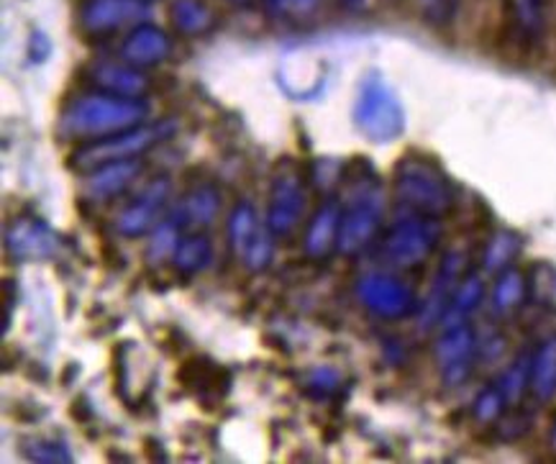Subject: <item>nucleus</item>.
I'll return each instance as SVG.
<instances>
[{"instance_id": "14", "label": "nucleus", "mask_w": 556, "mask_h": 464, "mask_svg": "<svg viewBox=\"0 0 556 464\" xmlns=\"http://www.w3.org/2000/svg\"><path fill=\"white\" fill-rule=\"evenodd\" d=\"M144 173V160H118L101 164V167L85 173L83 198L90 203H109L121 198Z\"/></svg>"}, {"instance_id": "30", "label": "nucleus", "mask_w": 556, "mask_h": 464, "mask_svg": "<svg viewBox=\"0 0 556 464\" xmlns=\"http://www.w3.org/2000/svg\"><path fill=\"white\" fill-rule=\"evenodd\" d=\"M505 409H510V405H508V401H505L503 390L497 388V383H495L493 388H484L480 396H477L472 413L480 424H495V421H501Z\"/></svg>"}, {"instance_id": "25", "label": "nucleus", "mask_w": 556, "mask_h": 464, "mask_svg": "<svg viewBox=\"0 0 556 464\" xmlns=\"http://www.w3.org/2000/svg\"><path fill=\"white\" fill-rule=\"evenodd\" d=\"M526 292H529L526 275L516 267H508L503 273H497L493 292H490V305H493L497 316H508V313L518 311L523 305Z\"/></svg>"}, {"instance_id": "35", "label": "nucleus", "mask_w": 556, "mask_h": 464, "mask_svg": "<svg viewBox=\"0 0 556 464\" xmlns=\"http://www.w3.org/2000/svg\"><path fill=\"white\" fill-rule=\"evenodd\" d=\"M346 3L354 5V9H356V5H362V3H365V0H346Z\"/></svg>"}, {"instance_id": "16", "label": "nucleus", "mask_w": 556, "mask_h": 464, "mask_svg": "<svg viewBox=\"0 0 556 464\" xmlns=\"http://www.w3.org/2000/svg\"><path fill=\"white\" fill-rule=\"evenodd\" d=\"M88 80L96 90L121 98H147L149 90H152V80H149L144 70L134 67V64L124 60L92 62L88 70Z\"/></svg>"}, {"instance_id": "11", "label": "nucleus", "mask_w": 556, "mask_h": 464, "mask_svg": "<svg viewBox=\"0 0 556 464\" xmlns=\"http://www.w3.org/2000/svg\"><path fill=\"white\" fill-rule=\"evenodd\" d=\"M169 190H173V185H169L167 177H154L152 183L144 185V188L137 192V198L128 201L124 209H121L116 221H113V226H116L121 237H144V234L152 231L160 221H165Z\"/></svg>"}, {"instance_id": "20", "label": "nucleus", "mask_w": 556, "mask_h": 464, "mask_svg": "<svg viewBox=\"0 0 556 464\" xmlns=\"http://www.w3.org/2000/svg\"><path fill=\"white\" fill-rule=\"evenodd\" d=\"M169 21L182 37H205L218 24V13L208 0H173Z\"/></svg>"}, {"instance_id": "4", "label": "nucleus", "mask_w": 556, "mask_h": 464, "mask_svg": "<svg viewBox=\"0 0 556 464\" xmlns=\"http://www.w3.org/2000/svg\"><path fill=\"white\" fill-rule=\"evenodd\" d=\"M352 118L356 131L375 145H388L405 131L403 103L397 101V96L380 73H367L362 77Z\"/></svg>"}, {"instance_id": "6", "label": "nucleus", "mask_w": 556, "mask_h": 464, "mask_svg": "<svg viewBox=\"0 0 556 464\" xmlns=\"http://www.w3.org/2000/svg\"><path fill=\"white\" fill-rule=\"evenodd\" d=\"M439 241L441 218L403 211L384 231L382 254L392 267L416 269L431 260L433 252L439 249Z\"/></svg>"}, {"instance_id": "31", "label": "nucleus", "mask_w": 556, "mask_h": 464, "mask_svg": "<svg viewBox=\"0 0 556 464\" xmlns=\"http://www.w3.org/2000/svg\"><path fill=\"white\" fill-rule=\"evenodd\" d=\"M420 13L429 21L431 26H446L452 24L456 16V9H459V0H418Z\"/></svg>"}, {"instance_id": "17", "label": "nucleus", "mask_w": 556, "mask_h": 464, "mask_svg": "<svg viewBox=\"0 0 556 464\" xmlns=\"http://www.w3.org/2000/svg\"><path fill=\"white\" fill-rule=\"evenodd\" d=\"M462 277H465V254L448 252L444 256V262H441L437 277H433L429 298H426L424 309H420V328H424V331L433 324H441V318H444Z\"/></svg>"}, {"instance_id": "10", "label": "nucleus", "mask_w": 556, "mask_h": 464, "mask_svg": "<svg viewBox=\"0 0 556 464\" xmlns=\"http://www.w3.org/2000/svg\"><path fill=\"white\" fill-rule=\"evenodd\" d=\"M305 211H308V188H305L303 175L295 167L277 170L269 185V201L265 224L277 239L290 237L298 226L303 224Z\"/></svg>"}, {"instance_id": "21", "label": "nucleus", "mask_w": 556, "mask_h": 464, "mask_svg": "<svg viewBox=\"0 0 556 464\" xmlns=\"http://www.w3.org/2000/svg\"><path fill=\"white\" fill-rule=\"evenodd\" d=\"M169 262H173V267L185 277L201 275L203 269H208L213 262L211 239L201 231L182 234L180 241H177L175 252H173V260Z\"/></svg>"}, {"instance_id": "36", "label": "nucleus", "mask_w": 556, "mask_h": 464, "mask_svg": "<svg viewBox=\"0 0 556 464\" xmlns=\"http://www.w3.org/2000/svg\"><path fill=\"white\" fill-rule=\"evenodd\" d=\"M237 3H249V0H237Z\"/></svg>"}, {"instance_id": "19", "label": "nucleus", "mask_w": 556, "mask_h": 464, "mask_svg": "<svg viewBox=\"0 0 556 464\" xmlns=\"http://www.w3.org/2000/svg\"><path fill=\"white\" fill-rule=\"evenodd\" d=\"M220 211V192L213 188V185H195V188L185 192L180 198V203L175 205V221L185 228H198L211 226L213 221L218 218Z\"/></svg>"}, {"instance_id": "3", "label": "nucleus", "mask_w": 556, "mask_h": 464, "mask_svg": "<svg viewBox=\"0 0 556 464\" xmlns=\"http://www.w3.org/2000/svg\"><path fill=\"white\" fill-rule=\"evenodd\" d=\"M392 190L403 211L444 218L454 209V188L444 170L431 156L405 154L392 173Z\"/></svg>"}, {"instance_id": "9", "label": "nucleus", "mask_w": 556, "mask_h": 464, "mask_svg": "<svg viewBox=\"0 0 556 464\" xmlns=\"http://www.w3.org/2000/svg\"><path fill=\"white\" fill-rule=\"evenodd\" d=\"M152 18L149 0H80L77 26L88 37H113Z\"/></svg>"}, {"instance_id": "5", "label": "nucleus", "mask_w": 556, "mask_h": 464, "mask_svg": "<svg viewBox=\"0 0 556 464\" xmlns=\"http://www.w3.org/2000/svg\"><path fill=\"white\" fill-rule=\"evenodd\" d=\"M177 131L175 121H160V124H141L126 131L113 134V137L88 141V145H77L70 154V164L77 173H90V170L101 167V164L118 162V160H137L147 154L149 149L173 137Z\"/></svg>"}, {"instance_id": "15", "label": "nucleus", "mask_w": 556, "mask_h": 464, "mask_svg": "<svg viewBox=\"0 0 556 464\" xmlns=\"http://www.w3.org/2000/svg\"><path fill=\"white\" fill-rule=\"evenodd\" d=\"M169 54H173V39H169L165 28L154 26L152 21L126 32L118 47V60L134 64L139 70H152L156 64L167 62Z\"/></svg>"}, {"instance_id": "32", "label": "nucleus", "mask_w": 556, "mask_h": 464, "mask_svg": "<svg viewBox=\"0 0 556 464\" xmlns=\"http://www.w3.org/2000/svg\"><path fill=\"white\" fill-rule=\"evenodd\" d=\"M339 373L331 367H316L313 373L308 375V383H305V388H308L311 396L316 398H329L333 392L339 390Z\"/></svg>"}, {"instance_id": "34", "label": "nucleus", "mask_w": 556, "mask_h": 464, "mask_svg": "<svg viewBox=\"0 0 556 464\" xmlns=\"http://www.w3.org/2000/svg\"><path fill=\"white\" fill-rule=\"evenodd\" d=\"M548 439H552V449L556 452V421H554V428H552V437H548Z\"/></svg>"}, {"instance_id": "26", "label": "nucleus", "mask_w": 556, "mask_h": 464, "mask_svg": "<svg viewBox=\"0 0 556 464\" xmlns=\"http://www.w3.org/2000/svg\"><path fill=\"white\" fill-rule=\"evenodd\" d=\"M497 388L503 390L510 409L523 401L526 392H531V354H520L497 380Z\"/></svg>"}, {"instance_id": "27", "label": "nucleus", "mask_w": 556, "mask_h": 464, "mask_svg": "<svg viewBox=\"0 0 556 464\" xmlns=\"http://www.w3.org/2000/svg\"><path fill=\"white\" fill-rule=\"evenodd\" d=\"M520 249V239L516 234L510 231H497L493 239L488 241V247H484V256H482V267L484 273H503V269L510 267V262L516 260Z\"/></svg>"}, {"instance_id": "2", "label": "nucleus", "mask_w": 556, "mask_h": 464, "mask_svg": "<svg viewBox=\"0 0 556 464\" xmlns=\"http://www.w3.org/2000/svg\"><path fill=\"white\" fill-rule=\"evenodd\" d=\"M341 221L337 252L356 256L372 244L384 221V188L372 170L341 183Z\"/></svg>"}, {"instance_id": "13", "label": "nucleus", "mask_w": 556, "mask_h": 464, "mask_svg": "<svg viewBox=\"0 0 556 464\" xmlns=\"http://www.w3.org/2000/svg\"><path fill=\"white\" fill-rule=\"evenodd\" d=\"M5 249L18 262L52 260L62 252V237L41 218H16L5 231Z\"/></svg>"}, {"instance_id": "8", "label": "nucleus", "mask_w": 556, "mask_h": 464, "mask_svg": "<svg viewBox=\"0 0 556 464\" xmlns=\"http://www.w3.org/2000/svg\"><path fill=\"white\" fill-rule=\"evenodd\" d=\"M356 301L377 318L401 321L418 311V296L403 277L384 273V269H369L356 280Z\"/></svg>"}, {"instance_id": "12", "label": "nucleus", "mask_w": 556, "mask_h": 464, "mask_svg": "<svg viewBox=\"0 0 556 464\" xmlns=\"http://www.w3.org/2000/svg\"><path fill=\"white\" fill-rule=\"evenodd\" d=\"M441 380L446 388H459L469 380L477 360V339L469 324L441 328V337L433 347Z\"/></svg>"}, {"instance_id": "18", "label": "nucleus", "mask_w": 556, "mask_h": 464, "mask_svg": "<svg viewBox=\"0 0 556 464\" xmlns=\"http://www.w3.org/2000/svg\"><path fill=\"white\" fill-rule=\"evenodd\" d=\"M339 221H341V205L339 201H333V198L320 203V209L313 213L308 226H305V239H303V249L311 260H324V256H329L333 249H337Z\"/></svg>"}, {"instance_id": "7", "label": "nucleus", "mask_w": 556, "mask_h": 464, "mask_svg": "<svg viewBox=\"0 0 556 464\" xmlns=\"http://www.w3.org/2000/svg\"><path fill=\"white\" fill-rule=\"evenodd\" d=\"M228 247L249 273H262L275 254V234L256 216L254 205L241 201L228 216Z\"/></svg>"}, {"instance_id": "23", "label": "nucleus", "mask_w": 556, "mask_h": 464, "mask_svg": "<svg viewBox=\"0 0 556 464\" xmlns=\"http://www.w3.org/2000/svg\"><path fill=\"white\" fill-rule=\"evenodd\" d=\"M508 16L523 45H536L546 32V0H508Z\"/></svg>"}, {"instance_id": "28", "label": "nucleus", "mask_w": 556, "mask_h": 464, "mask_svg": "<svg viewBox=\"0 0 556 464\" xmlns=\"http://www.w3.org/2000/svg\"><path fill=\"white\" fill-rule=\"evenodd\" d=\"M180 237H182V226L177 224L175 218L160 221V224L152 228V241L147 244V260L152 264L173 260V252Z\"/></svg>"}, {"instance_id": "33", "label": "nucleus", "mask_w": 556, "mask_h": 464, "mask_svg": "<svg viewBox=\"0 0 556 464\" xmlns=\"http://www.w3.org/2000/svg\"><path fill=\"white\" fill-rule=\"evenodd\" d=\"M277 5L285 11H292V13H308L313 5H316V0H275Z\"/></svg>"}, {"instance_id": "22", "label": "nucleus", "mask_w": 556, "mask_h": 464, "mask_svg": "<svg viewBox=\"0 0 556 464\" xmlns=\"http://www.w3.org/2000/svg\"><path fill=\"white\" fill-rule=\"evenodd\" d=\"M531 396L539 403L552 401L556 396V334L541 341L531 354Z\"/></svg>"}, {"instance_id": "1", "label": "nucleus", "mask_w": 556, "mask_h": 464, "mask_svg": "<svg viewBox=\"0 0 556 464\" xmlns=\"http://www.w3.org/2000/svg\"><path fill=\"white\" fill-rule=\"evenodd\" d=\"M147 98H121L92 88L90 92L70 98L62 105L56 134L64 141L88 145V141L113 137V134L126 131V128L147 124Z\"/></svg>"}, {"instance_id": "29", "label": "nucleus", "mask_w": 556, "mask_h": 464, "mask_svg": "<svg viewBox=\"0 0 556 464\" xmlns=\"http://www.w3.org/2000/svg\"><path fill=\"white\" fill-rule=\"evenodd\" d=\"M24 454L31 462H47V464H60V462H73L75 456L70 452L67 444L54 437H34L24 441Z\"/></svg>"}, {"instance_id": "24", "label": "nucleus", "mask_w": 556, "mask_h": 464, "mask_svg": "<svg viewBox=\"0 0 556 464\" xmlns=\"http://www.w3.org/2000/svg\"><path fill=\"white\" fill-rule=\"evenodd\" d=\"M482 298H484L482 275L469 273V275L462 277V283L456 285V290L452 296V303H448L444 318H441V328L456 326V324H467L469 316H472V313L480 309Z\"/></svg>"}]
</instances>
